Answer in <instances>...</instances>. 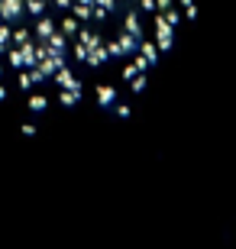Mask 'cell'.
<instances>
[{"mask_svg":"<svg viewBox=\"0 0 236 249\" xmlns=\"http://www.w3.org/2000/svg\"><path fill=\"white\" fill-rule=\"evenodd\" d=\"M191 0H0V65L55 94L117 91L172 39Z\"/></svg>","mask_w":236,"mask_h":249,"instance_id":"1","label":"cell"}]
</instances>
